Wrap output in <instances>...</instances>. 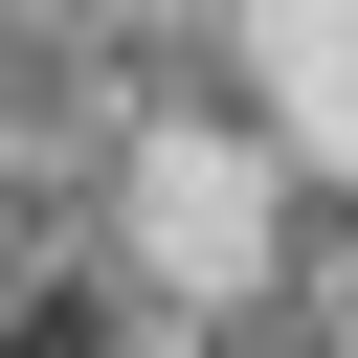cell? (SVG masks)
<instances>
[{"mask_svg": "<svg viewBox=\"0 0 358 358\" xmlns=\"http://www.w3.org/2000/svg\"><path fill=\"white\" fill-rule=\"evenodd\" d=\"M0 358H90V291H22V313H0Z\"/></svg>", "mask_w": 358, "mask_h": 358, "instance_id": "6da1fadb", "label": "cell"}]
</instances>
